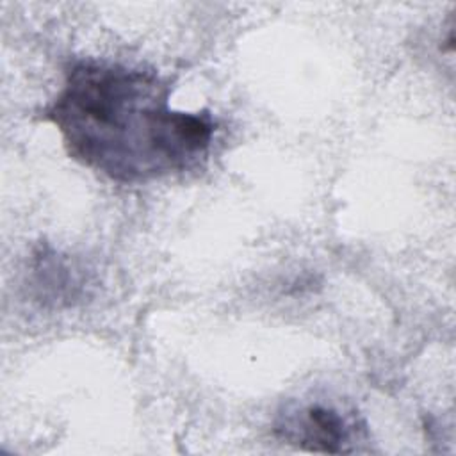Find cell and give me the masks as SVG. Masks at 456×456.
I'll return each instance as SVG.
<instances>
[{
	"label": "cell",
	"mask_w": 456,
	"mask_h": 456,
	"mask_svg": "<svg viewBox=\"0 0 456 456\" xmlns=\"http://www.w3.org/2000/svg\"><path fill=\"white\" fill-rule=\"evenodd\" d=\"M274 433L292 445L331 454L356 452L367 442L358 411L331 399L290 401L278 411Z\"/></svg>",
	"instance_id": "7a4b0ae2"
},
{
	"label": "cell",
	"mask_w": 456,
	"mask_h": 456,
	"mask_svg": "<svg viewBox=\"0 0 456 456\" xmlns=\"http://www.w3.org/2000/svg\"><path fill=\"white\" fill-rule=\"evenodd\" d=\"M171 82L153 69L77 59L43 110L68 155L118 183H146L207 160L216 119L171 105Z\"/></svg>",
	"instance_id": "6da1fadb"
}]
</instances>
